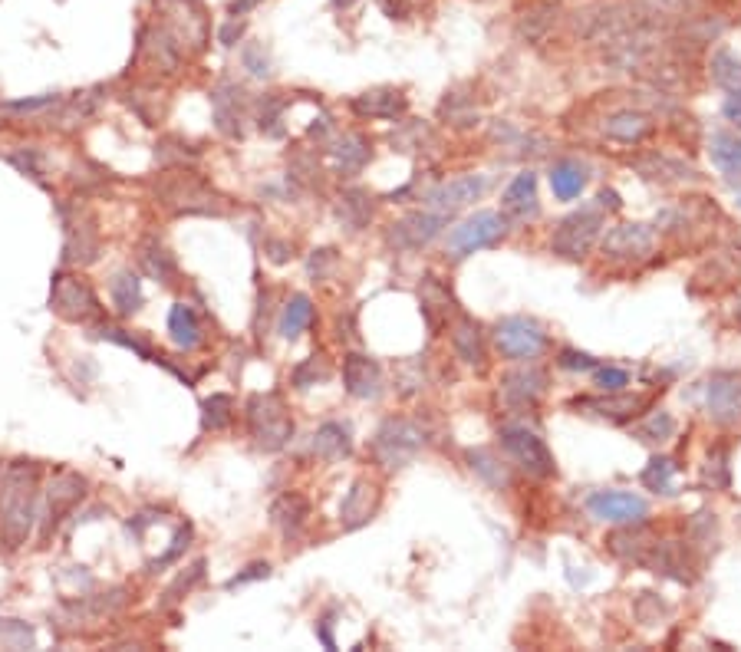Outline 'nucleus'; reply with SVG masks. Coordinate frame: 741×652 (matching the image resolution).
Returning <instances> with one entry per match:
<instances>
[{
  "label": "nucleus",
  "mask_w": 741,
  "mask_h": 652,
  "mask_svg": "<svg viewBox=\"0 0 741 652\" xmlns=\"http://www.w3.org/2000/svg\"><path fill=\"white\" fill-rule=\"evenodd\" d=\"M37 485L40 468L33 462L7 465L0 478V537L10 550L27 544L33 517H37Z\"/></svg>",
  "instance_id": "obj_1"
},
{
  "label": "nucleus",
  "mask_w": 741,
  "mask_h": 652,
  "mask_svg": "<svg viewBox=\"0 0 741 652\" xmlns=\"http://www.w3.org/2000/svg\"><path fill=\"white\" fill-rule=\"evenodd\" d=\"M155 195L159 201L175 211V215H218L224 208V198L211 188L198 172H188V168H175V172H165L155 185Z\"/></svg>",
  "instance_id": "obj_2"
},
{
  "label": "nucleus",
  "mask_w": 741,
  "mask_h": 652,
  "mask_svg": "<svg viewBox=\"0 0 741 652\" xmlns=\"http://www.w3.org/2000/svg\"><path fill=\"white\" fill-rule=\"evenodd\" d=\"M247 429L257 448L264 452H280L290 435H294V419L277 392H257L247 399Z\"/></svg>",
  "instance_id": "obj_3"
},
{
  "label": "nucleus",
  "mask_w": 741,
  "mask_h": 652,
  "mask_svg": "<svg viewBox=\"0 0 741 652\" xmlns=\"http://www.w3.org/2000/svg\"><path fill=\"white\" fill-rule=\"evenodd\" d=\"M425 432L412 419H386L373 438V455L383 468H402L422 452Z\"/></svg>",
  "instance_id": "obj_4"
},
{
  "label": "nucleus",
  "mask_w": 741,
  "mask_h": 652,
  "mask_svg": "<svg viewBox=\"0 0 741 652\" xmlns=\"http://www.w3.org/2000/svg\"><path fill=\"white\" fill-rule=\"evenodd\" d=\"M50 310L56 317L70 320V323H89L99 317V300L96 290L89 287V280L80 274L60 271L53 274V287H50Z\"/></svg>",
  "instance_id": "obj_5"
},
{
  "label": "nucleus",
  "mask_w": 741,
  "mask_h": 652,
  "mask_svg": "<svg viewBox=\"0 0 741 652\" xmlns=\"http://www.w3.org/2000/svg\"><path fill=\"white\" fill-rule=\"evenodd\" d=\"M600 228H603L600 211L597 208H580V211H574V215H567L564 221L557 224L554 238H550V247H554V254L567 257V261H580V257H587L593 241L600 238Z\"/></svg>",
  "instance_id": "obj_6"
},
{
  "label": "nucleus",
  "mask_w": 741,
  "mask_h": 652,
  "mask_svg": "<svg viewBox=\"0 0 741 652\" xmlns=\"http://www.w3.org/2000/svg\"><path fill=\"white\" fill-rule=\"evenodd\" d=\"M501 448L518 462V468H524L527 475H534V478H550L557 471L554 455H550V448L544 445V438L531 429H524V425H508V429H501Z\"/></svg>",
  "instance_id": "obj_7"
},
{
  "label": "nucleus",
  "mask_w": 741,
  "mask_h": 652,
  "mask_svg": "<svg viewBox=\"0 0 741 652\" xmlns=\"http://www.w3.org/2000/svg\"><path fill=\"white\" fill-rule=\"evenodd\" d=\"M504 234H508V221L494 215V211H478V215H471L458 228H452V234H448V254L468 257L481 251V247H494Z\"/></svg>",
  "instance_id": "obj_8"
},
{
  "label": "nucleus",
  "mask_w": 741,
  "mask_h": 652,
  "mask_svg": "<svg viewBox=\"0 0 741 652\" xmlns=\"http://www.w3.org/2000/svg\"><path fill=\"white\" fill-rule=\"evenodd\" d=\"M702 406L718 425H735L741 419V376L712 373L702 382Z\"/></svg>",
  "instance_id": "obj_9"
},
{
  "label": "nucleus",
  "mask_w": 741,
  "mask_h": 652,
  "mask_svg": "<svg viewBox=\"0 0 741 652\" xmlns=\"http://www.w3.org/2000/svg\"><path fill=\"white\" fill-rule=\"evenodd\" d=\"M494 343H498V350L508 359H534L544 353L547 333L527 317H508L494 330Z\"/></svg>",
  "instance_id": "obj_10"
},
{
  "label": "nucleus",
  "mask_w": 741,
  "mask_h": 652,
  "mask_svg": "<svg viewBox=\"0 0 741 652\" xmlns=\"http://www.w3.org/2000/svg\"><path fill=\"white\" fill-rule=\"evenodd\" d=\"M656 247V231L649 228V224H616L613 231H606L603 238V254L610 257V261H643V257L653 254Z\"/></svg>",
  "instance_id": "obj_11"
},
{
  "label": "nucleus",
  "mask_w": 741,
  "mask_h": 652,
  "mask_svg": "<svg viewBox=\"0 0 741 652\" xmlns=\"http://www.w3.org/2000/svg\"><path fill=\"white\" fill-rule=\"evenodd\" d=\"M448 215H439V211H412L402 221H396L386 234L389 247L396 251H415V247H425L429 241H435L445 228Z\"/></svg>",
  "instance_id": "obj_12"
},
{
  "label": "nucleus",
  "mask_w": 741,
  "mask_h": 652,
  "mask_svg": "<svg viewBox=\"0 0 741 652\" xmlns=\"http://www.w3.org/2000/svg\"><path fill=\"white\" fill-rule=\"evenodd\" d=\"M587 511L597 517V521H610V524H639L646 517V501L639 494L630 491H597L587 498Z\"/></svg>",
  "instance_id": "obj_13"
},
{
  "label": "nucleus",
  "mask_w": 741,
  "mask_h": 652,
  "mask_svg": "<svg viewBox=\"0 0 741 652\" xmlns=\"http://www.w3.org/2000/svg\"><path fill=\"white\" fill-rule=\"evenodd\" d=\"M488 188V178L485 175H462V178H452V182H442L439 188H432L425 201H429L432 211H439V215H455V211H462L471 201H478L485 195Z\"/></svg>",
  "instance_id": "obj_14"
},
{
  "label": "nucleus",
  "mask_w": 741,
  "mask_h": 652,
  "mask_svg": "<svg viewBox=\"0 0 741 652\" xmlns=\"http://www.w3.org/2000/svg\"><path fill=\"white\" fill-rule=\"evenodd\" d=\"M63 215V231H66V261H96V251H99V238H96V221L83 215L80 208H60Z\"/></svg>",
  "instance_id": "obj_15"
},
{
  "label": "nucleus",
  "mask_w": 741,
  "mask_h": 652,
  "mask_svg": "<svg viewBox=\"0 0 741 652\" xmlns=\"http://www.w3.org/2000/svg\"><path fill=\"white\" fill-rule=\"evenodd\" d=\"M343 386L353 399H376L383 392V369L376 359L350 353L343 359Z\"/></svg>",
  "instance_id": "obj_16"
},
{
  "label": "nucleus",
  "mask_w": 741,
  "mask_h": 652,
  "mask_svg": "<svg viewBox=\"0 0 741 652\" xmlns=\"http://www.w3.org/2000/svg\"><path fill=\"white\" fill-rule=\"evenodd\" d=\"M544 386H547V376L537 366L511 369V373L501 376V399L514 409L534 406V402L544 396Z\"/></svg>",
  "instance_id": "obj_17"
},
{
  "label": "nucleus",
  "mask_w": 741,
  "mask_h": 652,
  "mask_svg": "<svg viewBox=\"0 0 741 652\" xmlns=\"http://www.w3.org/2000/svg\"><path fill=\"white\" fill-rule=\"evenodd\" d=\"M211 109H215V122L224 136H241L247 99H244V89L238 83H231V80L221 83L215 93H211Z\"/></svg>",
  "instance_id": "obj_18"
},
{
  "label": "nucleus",
  "mask_w": 741,
  "mask_h": 652,
  "mask_svg": "<svg viewBox=\"0 0 741 652\" xmlns=\"http://www.w3.org/2000/svg\"><path fill=\"white\" fill-rule=\"evenodd\" d=\"M656 541H659V537L649 531V527L639 524V527H626V531L610 534V537H606V547H610L613 557L626 560V564L643 567L646 557H649V550H653Z\"/></svg>",
  "instance_id": "obj_19"
},
{
  "label": "nucleus",
  "mask_w": 741,
  "mask_h": 652,
  "mask_svg": "<svg viewBox=\"0 0 741 652\" xmlns=\"http://www.w3.org/2000/svg\"><path fill=\"white\" fill-rule=\"evenodd\" d=\"M406 109H409V99L402 96L399 89H389V86L369 89V93L353 99V112L363 119H399Z\"/></svg>",
  "instance_id": "obj_20"
},
{
  "label": "nucleus",
  "mask_w": 741,
  "mask_h": 652,
  "mask_svg": "<svg viewBox=\"0 0 741 652\" xmlns=\"http://www.w3.org/2000/svg\"><path fill=\"white\" fill-rule=\"evenodd\" d=\"M633 168L649 182H662V185H672V182H692V178H699L692 165H686L682 159H669V155L662 152H649V155H639L633 159Z\"/></svg>",
  "instance_id": "obj_21"
},
{
  "label": "nucleus",
  "mask_w": 741,
  "mask_h": 652,
  "mask_svg": "<svg viewBox=\"0 0 741 652\" xmlns=\"http://www.w3.org/2000/svg\"><path fill=\"white\" fill-rule=\"evenodd\" d=\"M653 129H656L653 119L636 109H620V112H613V116H606L603 122V136L613 142H623V145H636V142L649 139Z\"/></svg>",
  "instance_id": "obj_22"
},
{
  "label": "nucleus",
  "mask_w": 741,
  "mask_h": 652,
  "mask_svg": "<svg viewBox=\"0 0 741 652\" xmlns=\"http://www.w3.org/2000/svg\"><path fill=\"white\" fill-rule=\"evenodd\" d=\"M649 406V399L643 396H600V399H574V409L587 412V415H600V419L610 422H626L636 419L639 412Z\"/></svg>",
  "instance_id": "obj_23"
},
{
  "label": "nucleus",
  "mask_w": 741,
  "mask_h": 652,
  "mask_svg": "<svg viewBox=\"0 0 741 652\" xmlns=\"http://www.w3.org/2000/svg\"><path fill=\"white\" fill-rule=\"evenodd\" d=\"M419 300H422V317H425V323H429V330L439 333L442 323H448V317L455 313V297L448 294V287H442L435 277H425Z\"/></svg>",
  "instance_id": "obj_24"
},
{
  "label": "nucleus",
  "mask_w": 741,
  "mask_h": 652,
  "mask_svg": "<svg viewBox=\"0 0 741 652\" xmlns=\"http://www.w3.org/2000/svg\"><path fill=\"white\" fill-rule=\"evenodd\" d=\"M452 346L455 356L471 369H485V340H481V326L471 317H458L452 326Z\"/></svg>",
  "instance_id": "obj_25"
},
{
  "label": "nucleus",
  "mask_w": 741,
  "mask_h": 652,
  "mask_svg": "<svg viewBox=\"0 0 741 652\" xmlns=\"http://www.w3.org/2000/svg\"><path fill=\"white\" fill-rule=\"evenodd\" d=\"M271 517H274V524L280 527V534H284L287 541H294V537H300L303 524H307L310 504H307L303 494H280V498L271 504Z\"/></svg>",
  "instance_id": "obj_26"
},
{
  "label": "nucleus",
  "mask_w": 741,
  "mask_h": 652,
  "mask_svg": "<svg viewBox=\"0 0 741 652\" xmlns=\"http://www.w3.org/2000/svg\"><path fill=\"white\" fill-rule=\"evenodd\" d=\"M501 208L514 218H534L537 215V175L521 172L514 182L504 188Z\"/></svg>",
  "instance_id": "obj_27"
},
{
  "label": "nucleus",
  "mask_w": 741,
  "mask_h": 652,
  "mask_svg": "<svg viewBox=\"0 0 741 652\" xmlns=\"http://www.w3.org/2000/svg\"><path fill=\"white\" fill-rule=\"evenodd\" d=\"M376 504H379V491H376V485H369L366 478H359L356 485L350 488V494L343 498V508H340V514H343V524L350 527H359V524H366L369 517L376 514Z\"/></svg>",
  "instance_id": "obj_28"
},
{
  "label": "nucleus",
  "mask_w": 741,
  "mask_h": 652,
  "mask_svg": "<svg viewBox=\"0 0 741 652\" xmlns=\"http://www.w3.org/2000/svg\"><path fill=\"white\" fill-rule=\"evenodd\" d=\"M330 162L340 175H356L359 168L369 162V142L359 136V132H346V136L333 142Z\"/></svg>",
  "instance_id": "obj_29"
},
{
  "label": "nucleus",
  "mask_w": 741,
  "mask_h": 652,
  "mask_svg": "<svg viewBox=\"0 0 741 652\" xmlns=\"http://www.w3.org/2000/svg\"><path fill=\"white\" fill-rule=\"evenodd\" d=\"M139 267L145 274H149L152 280H162V284H172L175 277V257L168 254V247L159 241V238H142L139 241Z\"/></svg>",
  "instance_id": "obj_30"
},
{
  "label": "nucleus",
  "mask_w": 741,
  "mask_h": 652,
  "mask_svg": "<svg viewBox=\"0 0 741 652\" xmlns=\"http://www.w3.org/2000/svg\"><path fill=\"white\" fill-rule=\"evenodd\" d=\"M550 188L560 201H574L580 198V191L587 188V168L577 159H564L550 168Z\"/></svg>",
  "instance_id": "obj_31"
},
{
  "label": "nucleus",
  "mask_w": 741,
  "mask_h": 652,
  "mask_svg": "<svg viewBox=\"0 0 741 652\" xmlns=\"http://www.w3.org/2000/svg\"><path fill=\"white\" fill-rule=\"evenodd\" d=\"M313 455L320 462H340V458L350 455V432L340 422H327L320 425L317 435H313Z\"/></svg>",
  "instance_id": "obj_32"
},
{
  "label": "nucleus",
  "mask_w": 741,
  "mask_h": 652,
  "mask_svg": "<svg viewBox=\"0 0 741 652\" xmlns=\"http://www.w3.org/2000/svg\"><path fill=\"white\" fill-rule=\"evenodd\" d=\"M168 333H172L178 350H195V346L201 343L198 313L188 307V303H175L172 313H168Z\"/></svg>",
  "instance_id": "obj_33"
},
{
  "label": "nucleus",
  "mask_w": 741,
  "mask_h": 652,
  "mask_svg": "<svg viewBox=\"0 0 741 652\" xmlns=\"http://www.w3.org/2000/svg\"><path fill=\"white\" fill-rule=\"evenodd\" d=\"M83 478H76L73 471H63L60 478L53 481L50 485V521H53V527H56V521L73 508L76 501L83 498Z\"/></svg>",
  "instance_id": "obj_34"
},
{
  "label": "nucleus",
  "mask_w": 741,
  "mask_h": 652,
  "mask_svg": "<svg viewBox=\"0 0 741 652\" xmlns=\"http://www.w3.org/2000/svg\"><path fill=\"white\" fill-rule=\"evenodd\" d=\"M336 215L346 224V228L359 231L363 224L373 218V198H369V191L363 188H350L340 195V205H336Z\"/></svg>",
  "instance_id": "obj_35"
},
{
  "label": "nucleus",
  "mask_w": 741,
  "mask_h": 652,
  "mask_svg": "<svg viewBox=\"0 0 741 652\" xmlns=\"http://www.w3.org/2000/svg\"><path fill=\"white\" fill-rule=\"evenodd\" d=\"M109 294H112V300H116V307H119L122 317H129V313L142 310V280L132 274V271H119L116 277H112Z\"/></svg>",
  "instance_id": "obj_36"
},
{
  "label": "nucleus",
  "mask_w": 741,
  "mask_h": 652,
  "mask_svg": "<svg viewBox=\"0 0 741 652\" xmlns=\"http://www.w3.org/2000/svg\"><path fill=\"white\" fill-rule=\"evenodd\" d=\"M313 323V303L307 294H297L287 300L284 313H280V336H287V340H297V336L307 330Z\"/></svg>",
  "instance_id": "obj_37"
},
{
  "label": "nucleus",
  "mask_w": 741,
  "mask_h": 652,
  "mask_svg": "<svg viewBox=\"0 0 741 652\" xmlns=\"http://www.w3.org/2000/svg\"><path fill=\"white\" fill-rule=\"evenodd\" d=\"M712 80L725 89V93L732 96H741V60L735 53L728 50H718L712 56Z\"/></svg>",
  "instance_id": "obj_38"
},
{
  "label": "nucleus",
  "mask_w": 741,
  "mask_h": 652,
  "mask_svg": "<svg viewBox=\"0 0 741 652\" xmlns=\"http://www.w3.org/2000/svg\"><path fill=\"white\" fill-rule=\"evenodd\" d=\"M712 159L722 165L725 172H741V139L735 132H715Z\"/></svg>",
  "instance_id": "obj_39"
},
{
  "label": "nucleus",
  "mask_w": 741,
  "mask_h": 652,
  "mask_svg": "<svg viewBox=\"0 0 741 652\" xmlns=\"http://www.w3.org/2000/svg\"><path fill=\"white\" fill-rule=\"evenodd\" d=\"M231 419H234V402H231V396H211V399H205V415H201L205 429L221 432V429H228Z\"/></svg>",
  "instance_id": "obj_40"
},
{
  "label": "nucleus",
  "mask_w": 741,
  "mask_h": 652,
  "mask_svg": "<svg viewBox=\"0 0 741 652\" xmlns=\"http://www.w3.org/2000/svg\"><path fill=\"white\" fill-rule=\"evenodd\" d=\"M672 475H676V465H672V458H653V462H649L646 471H643V485L649 491L669 494L672 491Z\"/></svg>",
  "instance_id": "obj_41"
},
{
  "label": "nucleus",
  "mask_w": 741,
  "mask_h": 652,
  "mask_svg": "<svg viewBox=\"0 0 741 652\" xmlns=\"http://www.w3.org/2000/svg\"><path fill=\"white\" fill-rule=\"evenodd\" d=\"M639 435H643V442H669L672 435H676V419H672L669 412H656L649 415V419L643 422V429H639Z\"/></svg>",
  "instance_id": "obj_42"
},
{
  "label": "nucleus",
  "mask_w": 741,
  "mask_h": 652,
  "mask_svg": "<svg viewBox=\"0 0 741 652\" xmlns=\"http://www.w3.org/2000/svg\"><path fill=\"white\" fill-rule=\"evenodd\" d=\"M327 376H330L327 356L317 353V356H310L307 363H300V366L294 369V386H297V389H310L313 382H317V379H327Z\"/></svg>",
  "instance_id": "obj_43"
},
{
  "label": "nucleus",
  "mask_w": 741,
  "mask_h": 652,
  "mask_svg": "<svg viewBox=\"0 0 741 652\" xmlns=\"http://www.w3.org/2000/svg\"><path fill=\"white\" fill-rule=\"evenodd\" d=\"M0 643L10 649H30L33 646V629L20 620H0Z\"/></svg>",
  "instance_id": "obj_44"
},
{
  "label": "nucleus",
  "mask_w": 741,
  "mask_h": 652,
  "mask_svg": "<svg viewBox=\"0 0 741 652\" xmlns=\"http://www.w3.org/2000/svg\"><path fill=\"white\" fill-rule=\"evenodd\" d=\"M468 462H471V468L478 471V475H485L491 485H508V475H504L501 468H494L498 462H494L488 452H481V448H478V452H468Z\"/></svg>",
  "instance_id": "obj_45"
},
{
  "label": "nucleus",
  "mask_w": 741,
  "mask_h": 652,
  "mask_svg": "<svg viewBox=\"0 0 741 652\" xmlns=\"http://www.w3.org/2000/svg\"><path fill=\"white\" fill-rule=\"evenodd\" d=\"M241 60H244L247 70H251L254 76H261V80H264V76H271V63H267V53H264L261 43H247Z\"/></svg>",
  "instance_id": "obj_46"
},
{
  "label": "nucleus",
  "mask_w": 741,
  "mask_h": 652,
  "mask_svg": "<svg viewBox=\"0 0 741 652\" xmlns=\"http://www.w3.org/2000/svg\"><path fill=\"white\" fill-rule=\"evenodd\" d=\"M60 99L56 96H33V99H17V103H0V109L4 112H40L47 106H56Z\"/></svg>",
  "instance_id": "obj_47"
},
{
  "label": "nucleus",
  "mask_w": 741,
  "mask_h": 652,
  "mask_svg": "<svg viewBox=\"0 0 741 652\" xmlns=\"http://www.w3.org/2000/svg\"><path fill=\"white\" fill-rule=\"evenodd\" d=\"M626 382H630V376H626L623 369H613V366L597 369V386L606 389V392H620Z\"/></svg>",
  "instance_id": "obj_48"
},
{
  "label": "nucleus",
  "mask_w": 741,
  "mask_h": 652,
  "mask_svg": "<svg viewBox=\"0 0 741 652\" xmlns=\"http://www.w3.org/2000/svg\"><path fill=\"white\" fill-rule=\"evenodd\" d=\"M336 264V251H313V257H310V277H317V280H323L327 277V271Z\"/></svg>",
  "instance_id": "obj_49"
},
{
  "label": "nucleus",
  "mask_w": 741,
  "mask_h": 652,
  "mask_svg": "<svg viewBox=\"0 0 741 652\" xmlns=\"http://www.w3.org/2000/svg\"><path fill=\"white\" fill-rule=\"evenodd\" d=\"M241 33H244V20H241V17H231L228 24H221V30H218V43H221V47H234V43L241 40Z\"/></svg>",
  "instance_id": "obj_50"
},
{
  "label": "nucleus",
  "mask_w": 741,
  "mask_h": 652,
  "mask_svg": "<svg viewBox=\"0 0 741 652\" xmlns=\"http://www.w3.org/2000/svg\"><path fill=\"white\" fill-rule=\"evenodd\" d=\"M560 366L564 369H597V359L587 356V353H577V350H564L560 353Z\"/></svg>",
  "instance_id": "obj_51"
},
{
  "label": "nucleus",
  "mask_w": 741,
  "mask_h": 652,
  "mask_svg": "<svg viewBox=\"0 0 741 652\" xmlns=\"http://www.w3.org/2000/svg\"><path fill=\"white\" fill-rule=\"evenodd\" d=\"M261 577H271V567L267 564H251L244 573H238V577H231L228 580V590H234V587H244V583H251V580H261Z\"/></svg>",
  "instance_id": "obj_52"
},
{
  "label": "nucleus",
  "mask_w": 741,
  "mask_h": 652,
  "mask_svg": "<svg viewBox=\"0 0 741 652\" xmlns=\"http://www.w3.org/2000/svg\"><path fill=\"white\" fill-rule=\"evenodd\" d=\"M10 162H14L17 168H24L27 175H33V178H40L43 175V168H40V155L37 152H27V155H10Z\"/></svg>",
  "instance_id": "obj_53"
},
{
  "label": "nucleus",
  "mask_w": 741,
  "mask_h": 652,
  "mask_svg": "<svg viewBox=\"0 0 741 652\" xmlns=\"http://www.w3.org/2000/svg\"><path fill=\"white\" fill-rule=\"evenodd\" d=\"M188 534H192V531H188V527H182V531H178V534H175V541H172L175 547H172V550H168V554H165L162 560H155V564H152V570H159V567H165V564H168V560H175L178 554H182V547H188Z\"/></svg>",
  "instance_id": "obj_54"
},
{
  "label": "nucleus",
  "mask_w": 741,
  "mask_h": 652,
  "mask_svg": "<svg viewBox=\"0 0 741 652\" xmlns=\"http://www.w3.org/2000/svg\"><path fill=\"white\" fill-rule=\"evenodd\" d=\"M261 4V0H231V17H244V14H251V10Z\"/></svg>",
  "instance_id": "obj_55"
},
{
  "label": "nucleus",
  "mask_w": 741,
  "mask_h": 652,
  "mask_svg": "<svg viewBox=\"0 0 741 652\" xmlns=\"http://www.w3.org/2000/svg\"><path fill=\"white\" fill-rule=\"evenodd\" d=\"M267 251H271V261H277V264H284L287 257H290V247L287 244H277V241L267 244Z\"/></svg>",
  "instance_id": "obj_56"
},
{
  "label": "nucleus",
  "mask_w": 741,
  "mask_h": 652,
  "mask_svg": "<svg viewBox=\"0 0 741 652\" xmlns=\"http://www.w3.org/2000/svg\"><path fill=\"white\" fill-rule=\"evenodd\" d=\"M600 205L616 211V208H620V195H616V191H600Z\"/></svg>",
  "instance_id": "obj_57"
},
{
  "label": "nucleus",
  "mask_w": 741,
  "mask_h": 652,
  "mask_svg": "<svg viewBox=\"0 0 741 652\" xmlns=\"http://www.w3.org/2000/svg\"><path fill=\"white\" fill-rule=\"evenodd\" d=\"M333 4H336V7H340V10H346V7H353V4H356V0H333Z\"/></svg>",
  "instance_id": "obj_58"
}]
</instances>
